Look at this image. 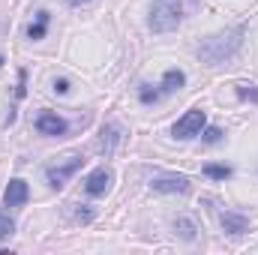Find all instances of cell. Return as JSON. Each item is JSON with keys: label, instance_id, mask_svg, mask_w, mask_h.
Returning <instances> with one entry per match:
<instances>
[{"label": "cell", "instance_id": "obj_16", "mask_svg": "<svg viewBox=\"0 0 258 255\" xmlns=\"http://www.w3.org/2000/svg\"><path fill=\"white\" fill-rule=\"evenodd\" d=\"M201 141H204V144H219V141H222V129L219 126L201 129Z\"/></svg>", "mask_w": 258, "mask_h": 255}, {"label": "cell", "instance_id": "obj_4", "mask_svg": "<svg viewBox=\"0 0 258 255\" xmlns=\"http://www.w3.org/2000/svg\"><path fill=\"white\" fill-rule=\"evenodd\" d=\"M150 189L162 195H183L189 192V177L186 174H156L150 180Z\"/></svg>", "mask_w": 258, "mask_h": 255}, {"label": "cell", "instance_id": "obj_20", "mask_svg": "<svg viewBox=\"0 0 258 255\" xmlns=\"http://www.w3.org/2000/svg\"><path fill=\"white\" fill-rule=\"evenodd\" d=\"M54 90H57V93H69V81H66V78H57V81H54Z\"/></svg>", "mask_w": 258, "mask_h": 255}, {"label": "cell", "instance_id": "obj_19", "mask_svg": "<svg viewBox=\"0 0 258 255\" xmlns=\"http://www.w3.org/2000/svg\"><path fill=\"white\" fill-rule=\"evenodd\" d=\"M159 96H162V93H159V90H150L147 84H144V87L138 90V99H141L144 105H150V102H159Z\"/></svg>", "mask_w": 258, "mask_h": 255}, {"label": "cell", "instance_id": "obj_10", "mask_svg": "<svg viewBox=\"0 0 258 255\" xmlns=\"http://www.w3.org/2000/svg\"><path fill=\"white\" fill-rule=\"evenodd\" d=\"M117 144H120V126H117V123H105L102 132H99V150H102L105 156H111V153L117 150Z\"/></svg>", "mask_w": 258, "mask_h": 255}, {"label": "cell", "instance_id": "obj_5", "mask_svg": "<svg viewBox=\"0 0 258 255\" xmlns=\"http://www.w3.org/2000/svg\"><path fill=\"white\" fill-rule=\"evenodd\" d=\"M204 123H207L204 111H201V108H192V111H186V114L174 123V138H195V135H201Z\"/></svg>", "mask_w": 258, "mask_h": 255}, {"label": "cell", "instance_id": "obj_21", "mask_svg": "<svg viewBox=\"0 0 258 255\" xmlns=\"http://www.w3.org/2000/svg\"><path fill=\"white\" fill-rule=\"evenodd\" d=\"M69 6H81V3H90V0H66Z\"/></svg>", "mask_w": 258, "mask_h": 255}, {"label": "cell", "instance_id": "obj_7", "mask_svg": "<svg viewBox=\"0 0 258 255\" xmlns=\"http://www.w3.org/2000/svg\"><path fill=\"white\" fill-rule=\"evenodd\" d=\"M27 198H30L27 180H21V177L9 180V186L3 192V204H6V207H21V204H27Z\"/></svg>", "mask_w": 258, "mask_h": 255}, {"label": "cell", "instance_id": "obj_18", "mask_svg": "<svg viewBox=\"0 0 258 255\" xmlns=\"http://www.w3.org/2000/svg\"><path fill=\"white\" fill-rule=\"evenodd\" d=\"M72 207H75V210H72V219H75V222H90V219H93V210H90V207H84V204H72Z\"/></svg>", "mask_w": 258, "mask_h": 255}, {"label": "cell", "instance_id": "obj_9", "mask_svg": "<svg viewBox=\"0 0 258 255\" xmlns=\"http://www.w3.org/2000/svg\"><path fill=\"white\" fill-rule=\"evenodd\" d=\"M219 225H222V231H225V234L237 237V234H243V231L249 228V219H246L243 213H234V210H222V213H219Z\"/></svg>", "mask_w": 258, "mask_h": 255}, {"label": "cell", "instance_id": "obj_15", "mask_svg": "<svg viewBox=\"0 0 258 255\" xmlns=\"http://www.w3.org/2000/svg\"><path fill=\"white\" fill-rule=\"evenodd\" d=\"M15 234V222H12V216L9 213H0V240H9Z\"/></svg>", "mask_w": 258, "mask_h": 255}, {"label": "cell", "instance_id": "obj_13", "mask_svg": "<svg viewBox=\"0 0 258 255\" xmlns=\"http://www.w3.org/2000/svg\"><path fill=\"white\" fill-rule=\"evenodd\" d=\"M174 228H177V234H180L183 240H195V231H198V228H195L192 219H186V216H177V219H174Z\"/></svg>", "mask_w": 258, "mask_h": 255}, {"label": "cell", "instance_id": "obj_6", "mask_svg": "<svg viewBox=\"0 0 258 255\" xmlns=\"http://www.w3.org/2000/svg\"><path fill=\"white\" fill-rule=\"evenodd\" d=\"M111 180H114V174H111L108 168H96V171L87 174V180H84V192L93 195V198H99V195H105V192L111 189Z\"/></svg>", "mask_w": 258, "mask_h": 255}, {"label": "cell", "instance_id": "obj_22", "mask_svg": "<svg viewBox=\"0 0 258 255\" xmlns=\"http://www.w3.org/2000/svg\"><path fill=\"white\" fill-rule=\"evenodd\" d=\"M0 66H3V54H0Z\"/></svg>", "mask_w": 258, "mask_h": 255}, {"label": "cell", "instance_id": "obj_11", "mask_svg": "<svg viewBox=\"0 0 258 255\" xmlns=\"http://www.w3.org/2000/svg\"><path fill=\"white\" fill-rule=\"evenodd\" d=\"M183 84H186V72H183V69H168V72L162 75L159 93H162V96H168V93H177Z\"/></svg>", "mask_w": 258, "mask_h": 255}, {"label": "cell", "instance_id": "obj_14", "mask_svg": "<svg viewBox=\"0 0 258 255\" xmlns=\"http://www.w3.org/2000/svg\"><path fill=\"white\" fill-rule=\"evenodd\" d=\"M204 174L210 180H228L231 177V168L228 165H204Z\"/></svg>", "mask_w": 258, "mask_h": 255}, {"label": "cell", "instance_id": "obj_12", "mask_svg": "<svg viewBox=\"0 0 258 255\" xmlns=\"http://www.w3.org/2000/svg\"><path fill=\"white\" fill-rule=\"evenodd\" d=\"M48 21H51V15L42 9V12H36V21L27 27V39H45V33H48Z\"/></svg>", "mask_w": 258, "mask_h": 255}, {"label": "cell", "instance_id": "obj_2", "mask_svg": "<svg viewBox=\"0 0 258 255\" xmlns=\"http://www.w3.org/2000/svg\"><path fill=\"white\" fill-rule=\"evenodd\" d=\"M180 0H153L150 6V30L153 33H171L180 24Z\"/></svg>", "mask_w": 258, "mask_h": 255}, {"label": "cell", "instance_id": "obj_23", "mask_svg": "<svg viewBox=\"0 0 258 255\" xmlns=\"http://www.w3.org/2000/svg\"><path fill=\"white\" fill-rule=\"evenodd\" d=\"M192 6H198V0H192Z\"/></svg>", "mask_w": 258, "mask_h": 255}, {"label": "cell", "instance_id": "obj_3", "mask_svg": "<svg viewBox=\"0 0 258 255\" xmlns=\"http://www.w3.org/2000/svg\"><path fill=\"white\" fill-rule=\"evenodd\" d=\"M81 165H84V156H81V153H72V156H66V162L45 168V180H48V186H51V189H63L66 180H69Z\"/></svg>", "mask_w": 258, "mask_h": 255}, {"label": "cell", "instance_id": "obj_8", "mask_svg": "<svg viewBox=\"0 0 258 255\" xmlns=\"http://www.w3.org/2000/svg\"><path fill=\"white\" fill-rule=\"evenodd\" d=\"M66 123L63 117H57V114H51V111H42L39 117H36V132L39 135H66Z\"/></svg>", "mask_w": 258, "mask_h": 255}, {"label": "cell", "instance_id": "obj_17", "mask_svg": "<svg viewBox=\"0 0 258 255\" xmlns=\"http://www.w3.org/2000/svg\"><path fill=\"white\" fill-rule=\"evenodd\" d=\"M234 87H237V96H240V99L258 102V87H252V84H234Z\"/></svg>", "mask_w": 258, "mask_h": 255}, {"label": "cell", "instance_id": "obj_1", "mask_svg": "<svg viewBox=\"0 0 258 255\" xmlns=\"http://www.w3.org/2000/svg\"><path fill=\"white\" fill-rule=\"evenodd\" d=\"M243 33H246V27L240 24V27H228V30H222V33L207 36V39L198 45V57L207 66H216V63H222V60H228V57L237 54V48L243 45Z\"/></svg>", "mask_w": 258, "mask_h": 255}]
</instances>
